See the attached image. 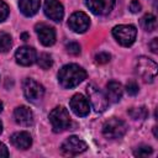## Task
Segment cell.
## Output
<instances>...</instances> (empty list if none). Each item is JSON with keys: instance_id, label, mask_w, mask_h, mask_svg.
<instances>
[{"instance_id": "6da1fadb", "label": "cell", "mask_w": 158, "mask_h": 158, "mask_svg": "<svg viewBox=\"0 0 158 158\" xmlns=\"http://www.w3.org/2000/svg\"><path fill=\"white\" fill-rule=\"evenodd\" d=\"M86 78V72L78 64L63 65L58 72V81L65 89H72L79 85Z\"/></svg>"}, {"instance_id": "7a4b0ae2", "label": "cell", "mask_w": 158, "mask_h": 158, "mask_svg": "<svg viewBox=\"0 0 158 158\" xmlns=\"http://www.w3.org/2000/svg\"><path fill=\"white\" fill-rule=\"evenodd\" d=\"M135 72L144 83H152L157 77L158 67L154 60L142 56V57H138L136 60Z\"/></svg>"}, {"instance_id": "3957f363", "label": "cell", "mask_w": 158, "mask_h": 158, "mask_svg": "<svg viewBox=\"0 0 158 158\" xmlns=\"http://www.w3.org/2000/svg\"><path fill=\"white\" fill-rule=\"evenodd\" d=\"M49 122H51L52 128L56 133H59V132H63V131L68 130L72 125L69 112L63 106H57L51 111Z\"/></svg>"}, {"instance_id": "277c9868", "label": "cell", "mask_w": 158, "mask_h": 158, "mask_svg": "<svg viewBox=\"0 0 158 158\" xmlns=\"http://www.w3.org/2000/svg\"><path fill=\"white\" fill-rule=\"evenodd\" d=\"M137 30L132 25H118L112 28V36L123 47L131 46L136 40Z\"/></svg>"}, {"instance_id": "5b68a950", "label": "cell", "mask_w": 158, "mask_h": 158, "mask_svg": "<svg viewBox=\"0 0 158 158\" xmlns=\"http://www.w3.org/2000/svg\"><path fill=\"white\" fill-rule=\"evenodd\" d=\"M126 131H127L126 123L116 117L107 120L102 126V133L109 139H118L125 136Z\"/></svg>"}, {"instance_id": "8992f818", "label": "cell", "mask_w": 158, "mask_h": 158, "mask_svg": "<svg viewBox=\"0 0 158 158\" xmlns=\"http://www.w3.org/2000/svg\"><path fill=\"white\" fill-rule=\"evenodd\" d=\"M86 91H88V96H89V100L91 102L93 109L96 112H104L107 109V106H109L107 96L98 86H95L94 84L88 85Z\"/></svg>"}, {"instance_id": "52a82bcc", "label": "cell", "mask_w": 158, "mask_h": 158, "mask_svg": "<svg viewBox=\"0 0 158 158\" xmlns=\"http://www.w3.org/2000/svg\"><path fill=\"white\" fill-rule=\"evenodd\" d=\"M22 89L26 99L31 102H38L44 95V88L31 78H26L22 83Z\"/></svg>"}, {"instance_id": "ba28073f", "label": "cell", "mask_w": 158, "mask_h": 158, "mask_svg": "<svg viewBox=\"0 0 158 158\" xmlns=\"http://www.w3.org/2000/svg\"><path fill=\"white\" fill-rule=\"evenodd\" d=\"M88 146L84 141H81L79 137L77 136H70L68 137L60 146V151L62 153L67 154V156H75L79 154L84 151H86Z\"/></svg>"}, {"instance_id": "9c48e42d", "label": "cell", "mask_w": 158, "mask_h": 158, "mask_svg": "<svg viewBox=\"0 0 158 158\" xmlns=\"http://www.w3.org/2000/svg\"><path fill=\"white\" fill-rule=\"evenodd\" d=\"M68 26L70 30H73L77 33L85 32L90 26V19L89 16L83 11H77L70 15L68 20Z\"/></svg>"}, {"instance_id": "30bf717a", "label": "cell", "mask_w": 158, "mask_h": 158, "mask_svg": "<svg viewBox=\"0 0 158 158\" xmlns=\"http://www.w3.org/2000/svg\"><path fill=\"white\" fill-rule=\"evenodd\" d=\"M15 59L20 65H31L37 60L36 49L30 46H22L15 52Z\"/></svg>"}, {"instance_id": "8fae6325", "label": "cell", "mask_w": 158, "mask_h": 158, "mask_svg": "<svg viewBox=\"0 0 158 158\" xmlns=\"http://www.w3.org/2000/svg\"><path fill=\"white\" fill-rule=\"evenodd\" d=\"M69 106L72 109V111L80 117H84L89 114L90 111V106H89V101L86 100V98L83 94H75L72 96L70 101H69Z\"/></svg>"}, {"instance_id": "7c38bea8", "label": "cell", "mask_w": 158, "mask_h": 158, "mask_svg": "<svg viewBox=\"0 0 158 158\" xmlns=\"http://www.w3.org/2000/svg\"><path fill=\"white\" fill-rule=\"evenodd\" d=\"M35 28H36V33L43 46L48 47L56 42V31L52 26L41 22V23H37Z\"/></svg>"}, {"instance_id": "4fadbf2b", "label": "cell", "mask_w": 158, "mask_h": 158, "mask_svg": "<svg viewBox=\"0 0 158 158\" xmlns=\"http://www.w3.org/2000/svg\"><path fill=\"white\" fill-rule=\"evenodd\" d=\"M85 4L93 14L104 16L114 9L115 0H86Z\"/></svg>"}, {"instance_id": "5bb4252c", "label": "cell", "mask_w": 158, "mask_h": 158, "mask_svg": "<svg viewBox=\"0 0 158 158\" xmlns=\"http://www.w3.org/2000/svg\"><path fill=\"white\" fill-rule=\"evenodd\" d=\"M44 14L51 20L59 22L64 16L63 5L59 0H44Z\"/></svg>"}, {"instance_id": "9a60e30c", "label": "cell", "mask_w": 158, "mask_h": 158, "mask_svg": "<svg viewBox=\"0 0 158 158\" xmlns=\"http://www.w3.org/2000/svg\"><path fill=\"white\" fill-rule=\"evenodd\" d=\"M14 118L21 126H31L33 123V112L27 106H19L14 111Z\"/></svg>"}, {"instance_id": "2e32d148", "label": "cell", "mask_w": 158, "mask_h": 158, "mask_svg": "<svg viewBox=\"0 0 158 158\" xmlns=\"http://www.w3.org/2000/svg\"><path fill=\"white\" fill-rule=\"evenodd\" d=\"M10 141L12 143L14 147L19 148V149H27L31 147L32 144V137L28 132L26 131H20V132H15L11 137Z\"/></svg>"}, {"instance_id": "e0dca14e", "label": "cell", "mask_w": 158, "mask_h": 158, "mask_svg": "<svg viewBox=\"0 0 158 158\" xmlns=\"http://www.w3.org/2000/svg\"><path fill=\"white\" fill-rule=\"evenodd\" d=\"M122 93H123V89H122V85L118 83V81H115V80H111L107 83L106 85V96L109 99V101L111 102H118L120 99L122 98Z\"/></svg>"}, {"instance_id": "ac0fdd59", "label": "cell", "mask_w": 158, "mask_h": 158, "mask_svg": "<svg viewBox=\"0 0 158 158\" xmlns=\"http://www.w3.org/2000/svg\"><path fill=\"white\" fill-rule=\"evenodd\" d=\"M40 0H19V7L25 16H33L40 9Z\"/></svg>"}, {"instance_id": "d6986e66", "label": "cell", "mask_w": 158, "mask_h": 158, "mask_svg": "<svg viewBox=\"0 0 158 158\" xmlns=\"http://www.w3.org/2000/svg\"><path fill=\"white\" fill-rule=\"evenodd\" d=\"M139 23H141V27L144 31H148V32H152V31H154L157 28V19L152 14H146L141 19Z\"/></svg>"}, {"instance_id": "ffe728a7", "label": "cell", "mask_w": 158, "mask_h": 158, "mask_svg": "<svg viewBox=\"0 0 158 158\" xmlns=\"http://www.w3.org/2000/svg\"><path fill=\"white\" fill-rule=\"evenodd\" d=\"M128 115L133 118V120H144L148 116V110L144 106H139V107H132L128 110Z\"/></svg>"}, {"instance_id": "44dd1931", "label": "cell", "mask_w": 158, "mask_h": 158, "mask_svg": "<svg viewBox=\"0 0 158 158\" xmlns=\"http://www.w3.org/2000/svg\"><path fill=\"white\" fill-rule=\"evenodd\" d=\"M11 47V36L6 32H0V53H5Z\"/></svg>"}, {"instance_id": "7402d4cb", "label": "cell", "mask_w": 158, "mask_h": 158, "mask_svg": "<svg viewBox=\"0 0 158 158\" xmlns=\"http://www.w3.org/2000/svg\"><path fill=\"white\" fill-rule=\"evenodd\" d=\"M37 63L38 65L42 68V69H49L53 64V60H52V57L48 54V53H41L40 57L37 58Z\"/></svg>"}, {"instance_id": "603a6c76", "label": "cell", "mask_w": 158, "mask_h": 158, "mask_svg": "<svg viewBox=\"0 0 158 158\" xmlns=\"http://www.w3.org/2000/svg\"><path fill=\"white\" fill-rule=\"evenodd\" d=\"M152 152H153L152 147H149V146H144V144H143V146L137 147V148L135 149L133 154H135L136 157H147V156L152 154Z\"/></svg>"}, {"instance_id": "cb8c5ba5", "label": "cell", "mask_w": 158, "mask_h": 158, "mask_svg": "<svg viewBox=\"0 0 158 158\" xmlns=\"http://www.w3.org/2000/svg\"><path fill=\"white\" fill-rule=\"evenodd\" d=\"M65 49L69 54H73V56H78L80 53V46L79 43L77 42H69L65 44Z\"/></svg>"}, {"instance_id": "d4e9b609", "label": "cell", "mask_w": 158, "mask_h": 158, "mask_svg": "<svg viewBox=\"0 0 158 158\" xmlns=\"http://www.w3.org/2000/svg\"><path fill=\"white\" fill-rule=\"evenodd\" d=\"M138 90H139V86H138V84L135 80L127 81V84H126V91H127L128 95H132L133 96V95H136L138 93Z\"/></svg>"}, {"instance_id": "484cf974", "label": "cell", "mask_w": 158, "mask_h": 158, "mask_svg": "<svg viewBox=\"0 0 158 158\" xmlns=\"http://www.w3.org/2000/svg\"><path fill=\"white\" fill-rule=\"evenodd\" d=\"M9 6L6 2H4L2 0H0V22H2L4 20H6V17L9 16Z\"/></svg>"}, {"instance_id": "4316f807", "label": "cell", "mask_w": 158, "mask_h": 158, "mask_svg": "<svg viewBox=\"0 0 158 158\" xmlns=\"http://www.w3.org/2000/svg\"><path fill=\"white\" fill-rule=\"evenodd\" d=\"M110 58H111V56H110L109 53H106V52H100V53H98V54L95 56V62L99 63V64H105V63H107V62L110 60Z\"/></svg>"}, {"instance_id": "83f0119b", "label": "cell", "mask_w": 158, "mask_h": 158, "mask_svg": "<svg viewBox=\"0 0 158 158\" xmlns=\"http://www.w3.org/2000/svg\"><path fill=\"white\" fill-rule=\"evenodd\" d=\"M141 4L138 2V0H132L131 2H130V10H131V12H133V14H137V12H139L141 11Z\"/></svg>"}, {"instance_id": "f1b7e54d", "label": "cell", "mask_w": 158, "mask_h": 158, "mask_svg": "<svg viewBox=\"0 0 158 158\" xmlns=\"http://www.w3.org/2000/svg\"><path fill=\"white\" fill-rule=\"evenodd\" d=\"M149 47H151V51L153 53H157L158 52V38H153L152 42L149 43Z\"/></svg>"}, {"instance_id": "f546056e", "label": "cell", "mask_w": 158, "mask_h": 158, "mask_svg": "<svg viewBox=\"0 0 158 158\" xmlns=\"http://www.w3.org/2000/svg\"><path fill=\"white\" fill-rule=\"evenodd\" d=\"M7 156H9V151H7L6 146H5L4 143L0 142V158H2V157H7Z\"/></svg>"}, {"instance_id": "4dcf8cb0", "label": "cell", "mask_w": 158, "mask_h": 158, "mask_svg": "<svg viewBox=\"0 0 158 158\" xmlns=\"http://www.w3.org/2000/svg\"><path fill=\"white\" fill-rule=\"evenodd\" d=\"M21 38H22L23 41H27V40H28V35H27V33H22V35H21Z\"/></svg>"}, {"instance_id": "1f68e13d", "label": "cell", "mask_w": 158, "mask_h": 158, "mask_svg": "<svg viewBox=\"0 0 158 158\" xmlns=\"http://www.w3.org/2000/svg\"><path fill=\"white\" fill-rule=\"evenodd\" d=\"M153 132H154V137H157V127H153Z\"/></svg>"}, {"instance_id": "d6a6232c", "label": "cell", "mask_w": 158, "mask_h": 158, "mask_svg": "<svg viewBox=\"0 0 158 158\" xmlns=\"http://www.w3.org/2000/svg\"><path fill=\"white\" fill-rule=\"evenodd\" d=\"M2 132V123H1V121H0V133Z\"/></svg>"}, {"instance_id": "836d02e7", "label": "cell", "mask_w": 158, "mask_h": 158, "mask_svg": "<svg viewBox=\"0 0 158 158\" xmlns=\"http://www.w3.org/2000/svg\"><path fill=\"white\" fill-rule=\"evenodd\" d=\"M1 111H2V102L0 101V112H1Z\"/></svg>"}]
</instances>
